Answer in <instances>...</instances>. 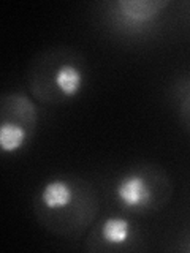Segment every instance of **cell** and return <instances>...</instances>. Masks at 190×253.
I'll list each match as a JSON object with an SVG mask.
<instances>
[{"label":"cell","mask_w":190,"mask_h":253,"mask_svg":"<svg viewBox=\"0 0 190 253\" xmlns=\"http://www.w3.org/2000/svg\"><path fill=\"white\" fill-rule=\"evenodd\" d=\"M114 193L117 201L125 209L144 211L154 204V190L150 188L146 177H142L140 172H130L119 179Z\"/></svg>","instance_id":"1"},{"label":"cell","mask_w":190,"mask_h":253,"mask_svg":"<svg viewBox=\"0 0 190 253\" xmlns=\"http://www.w3.org/2000/svg\"><path fill=\"white\" fill-rule=\"evenodd\" d=\"M71 201H73V185L63 179L46 182L42 192H40V203L49 212L67 209Z\"/></svg>","instance_id":"2"},{"label":"cell","mask_w":190,"mask_h":253,"mask_svg":"<svg viewBox=\"0 0 190 253\" xmlns=\"http://www.w3.org/2000/svg\"><path fill=\"white\" fill-rule=\"evenodd\" d=\"M166 5H168L166 2H137V0L125 2V0H121L116 3V8L121 19L137 26V24L154 21Z\"/></svg>","instance_id":"3"},{"label":"cell","mask_w":190,"mask_h":253,"mask_svg":"<svg viewBox=\"0 0 190 253\" xmlns=\"http://www.w3.org/2000/svg\"><path fill=\"white\" fill-rule=\"evenodd\" d=\"M54 85L62 97H76L83 90L84 75L73 63H63L54 71Z\"/></svg>","instance_id":"4"},{"label":"cell","mask_w":190,"mask_h":253,"mask_svg":"<svg viewBox=\"0 0 190 253\" xmlns=\"http://www.w3.org/2000/svg\"><path fill=\"white\" fill-rule=\"evenodd\" d=\"M101 239L109 245H124L130 241L132 237V225L127 218L121 217H109L101 223L100 228Z\"/></svg>","instance_id":"5"},{"label":"cell","mask_w":190,"mask_h":253,"mask_svg":"<svg viewBox=\"0 0 190 253\" xmlns=\"http://www.w3.org/2000/svg\"><path fill=\"white\" fill-rule=\"evenodd\" d=\"M27 141V128L19 122L3 121L0 126V149L5 154H13L24 147Z\"/></svg>","instance_id":"6"}]
</instances>
